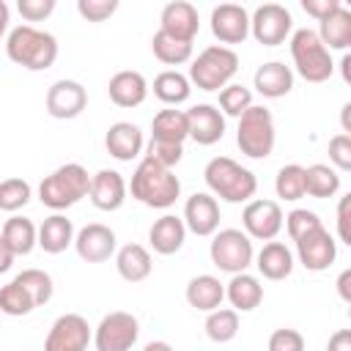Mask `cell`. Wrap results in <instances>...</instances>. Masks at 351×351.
I'll use <instances>...</instances> for the list:
<instances>
[{"mask_svg":"<svg viewBox=\"0 0 351 351\" xmlns=\"http://www.w3.org/2000/svg\"><path fill=\"white\" fill-rule=\"evenodd\" d=\"M5 30H8V5L5 0H0V38L5 36Z\"/></svg>","mask_w":351,"mask_h":351,"instance_id":"54","label":"cell"},{"mask_svg":"<svg viewBox=\"0 0 351 351\" xmlns=\"http://www.w3.org/2000/svg\"><path fill=\"white\" fill-rule=\"evenodd\" d=\"M115 269L126 282H143L154 269L151 252L143 244H123L115 255Z\"/></svg>","mask_w":351,"mask_h":351,"instance_id":"29","label":"cell"},{"mask_svg":"<svg viewBox=\"0 0 351 351\" xmlns=\"http://www.w3.org/2000/svg\"><path fill=\"white\" fill-rule=\"evenodd\" d=\"M340 66H343V80H346V82H351V69H348V66H351V55H343Z\"/></svg>","mask_w":351,"mask_h":351,"instance_id":"56","label":"cell"},{"mask_svg":"<svg viewBox=\"0 0 351 351\" xmlns=\"http://www.w3.org/2000/svg\"><path fill=\"white\" fill-rule=\"evenodd\" d=\"M337 293L343 302H351V269H343V274L337 277Z\"/></svg>","mask_w":351,"mask_h":351,"instance_id":"51","label":"cell"},{"mask_svg":"<svg viewBox=\"0 0 351 351\" xmlns=\"http://www.w3.org/2000/svg\"><path fill=\"white\" fill-rule=\"evenodd\" d=\"M337 189H340V176L335 167L321 165V162L304 167V195L324 200V197L337 195Z\"/></svg>","mask_w":351,"mask_h":351,"instance_id":"34","label":"cell"},{"mask_svg":"<svg viewBox=\"0 0 351 351\" xmlns=\"http://www.w3.org/2000/svg\"><path fill=\"white\" fill-rule=\"evenodd\" d=\"M348 208H351V195H343L340 203H337V239L343 244H351V217H348Z\"/></svg>","mask_w":351,"mask_h":351,"instance_id":"48","label":"cell"},{"mask_svg":"<svg viewBox=\"0 0 351 351\" xmlns=\"http://www.w3.org/2000/svg\"><path fill=\"white\" fill-rule=\"evenodd\" d=\"M329 162L337 170H351V137L348 134H335L329 140Z\"/></svg>","mask_w":351,"mask_h":351,"instance_id":"46","label":"cell"},{"mask_svg":"<svg viewBox=\"0 0 351 351\" xmlns=\"http://www.w3.org/2000/svg\"><path fill=\"white\" fill-rule=\"evenodd\" d=\"M222 299H225V285L214 274H197L186 285V302L200 313L217 310L222 304Z\"/></svg>","mask_w":351,"mask_h":351,"instance_id":"27","label":"cell"},{"mask_svg":"<svg viewBox=\"0 0 351 351\" xmlns=\"http://www.w3.org/2000/svg\"><path fill=\"white\" fill-rule=\"evenodd\" d=\"M14 280L30 293V299H33L36 307H41V304H47V302L52 299L55 285H52V277H49L44 269H25V271H19Z\"/></svg>","mask_w":351,"mask_h":351,"instance_id":"37","label":"cell"},{"mask_svg":"<svg viewBox=\"0 0 351 351\" xmlns=\"http://www.w3.org/2000/svg\"><path fill=\"white\" fill-rule=\"evenodd\" d=\"M14 252H11V247L5 244V239L0 236V274H5L8 269H11V263H14Z\"/></svg>","mask_w":351,"mask_h":351,"instance_id":"52","label":"cell"},{"mask_svg":"<svg viewBox=\"0 0 351 351\" xmlns=\"http://www.w3.org/2000/svg\"><path fill=\"white\" fill-rule=\"evenodd\" d=\"M291 58L293 69L304 82H326L335 71L329 49L321 44L318 33L310 27H299L291 33Z\"/></svg>","mask_w":351,"mask_h":351,"instance_id":"5","label":"cell"},{"mask_svg":"<svg viewBox=\"0 0 351 351\" xmlns=\"http://www.w3.org/2000/svg\"><path fill=\"white\" fill-rule=\"evenodd\" d=\"M340 5H343L340 0H302V8H304L313 19H318V22L326 19L332 11H337Z\"/></svg>","mask_w":351,"mask_h":351,"instance_id":"49","label":"cell"},{"mask_svg":"<svg viewBox=\"0 0 351 351\" xmlns=\"http://www.w3.org/2000/svg\"><path fill=\"white\" fill-rule=\"evenodd\" d=\"M225 296H228V302L233 304L236 313H250L263 302V285L258 282V277L241 271V274L230 277V282L225 288Z\"/></svg>","mask_w":351,"mask_h":351,"instance_id":"28","label":"cell"},{"mask_svg":"<svg viewBox=\"0 0 351 351\" xmlns=\"http://www.w3.org/2000/svg\"><path fill=\"white\" fill-rule=\"evenodd\" d=\"M203 178L208 184V189L222 197L225 203H247L255 189H258V178L252 170L241 167L236 159L230 156H214L208 159L206 170H203Z\"/></svg>","mask_w":351,"mask_h":351,"instance_id":"3","label":"cell"},{"mask_svg":"<svg viewBox=\"0 0 351 351\" xmlns=\"http://www.w3.org/2000/svg\"><path fill=\"white\" fill-rule=\"evenodd\" d=\"M189 121V137L197 145H214L225 134V115L214 104H195L186 110Z\"/></svg>","mask_w":351,"mask_h":351,"instance_id":"20","label":"cell"},{"mask_svg":"<svg viewBox=\"0 0 351 351\" xmlns=\"http://www.w3.org/2000/svg\"><path fill=\"white\" fill-rule=\"evenodd\" d=\"M137 335H140L137 318L132 313L115 310V313H107L93 329V346L96 351H132V346L137 343Z\"/></svg>","mask_w":351,"mask_h":351,"instance_id":"10","label":"cell"},{"mask_svg":"<svg viewBox=\"0 0 351 351\" xmlns=\"http://www.w3.org/2000/svg\"><path fill=\"white\" fill-rule=\"evenodd\" d=\"M0 236L5 239V244L11 247L14 255H30L33 247H36L38 230H36V225L27 217H11V219H5Z\"/></svg>","mask_w":351,"mask_h":351,"instance_id":"33","label":"cell"},{"mask_svg":"<svg viewBox=\"0 0 351 351\" xmlns=\"http://www.w3.org/2000/svg\"><path fill=\"white\" fill-rule=\"evenodd\" d=\"M16 8H19V14H22V19H27V22H41V19H47V16L55 11V0H19Z\"/></svg>","mask_w":351,"mask_h":351,"instance_id":"47","label":"cell"},{"mask_svg":"<svg viewBox=\"0 0 351 351\" xmlns=\"http://www.w3.org/2000/svg\"><path fill=\"white\" fill-rule=\"evenodd\" d=\"M293 30V16L280 3H263L250 16V33L263 47H280Z\"/></svg>","mask_w":351,"mask_h":351,"instance_id":"9","label":"cell"},{"mask_svg":"<svg viewBox=\"0 0 351 351\" xmlns=\"http://www.w3.org/2000/svg\"><path fill=\"white\" fill-rule=\"evenodd\" d=\"M211 33L214 38L225 44H241L250 36V14L239 3H219L211 11Z\"/></svg>","mask_w":351,"mask_h":351,"instance_id":"14","label":"cell"},{"mask_svg":"<svg viewBox=\"0 0 351 351\" xmlns=\"http://www.w3.org/2000/svg\"><path fill=\"white\" fill-rule=\"evenodd\" d=\"M255 266L266 280H285L293 271V252L282 241H266L255 258Z\"/></svg>","mask_w":351,"mask_h":351,"instance_id":"25","label":"cell"},{"mask_svg":"<svg viewBox=\"0 0 351 351\" xmlns=\"http://www.w3.org/2000/svg\"><path fill=\"white\" fill-rule=\"evenodd\" d=\"M74 250L85 263H104L115 252V230L101 222H90L74 233Z\"/></svg>","mask_w":351,"mask_h":351,"instance_id":"16","label":"cell"},{"mask_svg":"<svg viewBox=\"0 0 351 351\" xmlns=\"http://www.w3.org/2000/svg\"><path fill=\"white\" fill-rule=\"evenodd\" d=\"M206 335L211 343H230L239 335V313L233 307H217L206 318Z\"/></svg>","mask_w":351,"mask_h":351,"instance_id":"36","label":"cell"},{"mask_svg":"<svg viewBox=\"0 0 351 351\" xmlns=\"http://www.w3.org/2000/svg\"><path fill=\"white\" fill-rule=\"evenodd\" d=\"M90 337V326L80 313H63L49 326L44 351H85Z\"/></svg>","mask_w":351,"mask_h":351,"instance_id":"12","label":"cell"},{"mask_svg":"<svg viewBox=\"0 0 351 351\" xmlns=\"http://www.w3.org/2000/svg\"><path fill=\"white\" fill-rule=\"evenodd\" d=\"M159 30L178 38V41H195L197 30H200V16H197V8L186 0H173L162 8V16H159Z\"/></svg>","mask_w":351,"mask_h":351,"instance_id":"18","label":"cell"},{"mask_svg":"<svg viewBox=\"0 0 351 351\" xmlns=\"http://www.w3.org/2000/svg\"><path fill=\"white\" fill-rule=\"evenodd\" d=\"M192 93V85L186 80V74L176 71V69H167L162 74L154 77V96L165 104H184Z\"/></svg>","mask_w":351,"mask_h":351,"instance_id":"32","label":"cell"},{"mask_svg":"<svg viewBox=\"0 0 351 351\" xmlns=\"http://www.w3.org/2000/svg\"><path fill=\"white\" fill-rule=\"evenodd\" d=\"M107 93L112 99V104L118 107H140L148 96V82L140 71H132V69H123L118 74L110 77V85H107Z\"/></svg>","mask_w":351,"mask_h":351,"instance_id":"21","label":"cell"},{"mask_svg":"<svg viewBox=\"0 0 351 351\" xmlns=\"http://www.w3.org/2000/svg\"><path fill=\"white\" fill-rule=\"evenodd\" d=\"M326 351H351V329H337L329 337Z\"/></svg>","mask_w":351,"mask_h":351,"instance_id":"50","label":"cell"},{"mask_svg":"<svg viewBox=\"0 0 351 351\" xmlns=\"http://www.w3.org/2000/svg\"><path fill=\"white\" fill-rule=\"evenodd\" d=\"M33 189L25 178H5L0 181V211H19L30 203Z\"/></svg>","mask_w":351,"mask_h":351,"instance_id":"41","label":"cell"},{"mask_svg":"<svg viewBox=\"0 0 351 351\" xmlns=\"http://www.w3.org/2000/svg\"><path fill=\"white\" fill-rule=\"evenodd\" d=\"M236 71H239V55L230 47L211 44L192 60L186 80L200 90H222L225 85H230Z\"/></svg>","mask_w":351,"mask_h":351,"instance_id":"6","label":"cell"},{"mask_svg":"<svg viewBox=\"0 0 351 351\" xmlns=\"http://www.w3.org/2000/svg\"><path fill=\"white\" fill-rule=\"evenodd\" d=\"M77 11L88 22H104L118 11V0H77Z\"/></svg>","mask_w":351,"mask_h":351,"instance_id":"44","label":"cell"},{"mask_svg":"<svg viewBox=\"0 0 351 351\" xmlns=\"http://www.w3.org/2000/svg\"><path fill=\"white\" fill-rule=\"evenodd\" d=\"M252 82H255V90L261 96L280 99V96H288L291 93V88H293V71H291V66H285L280 60H269V63L258 66Z\"/></svg>","mask_w":351,"mask_h":351,"instance_id":"24","label":"cell"},{"mask_svg":"<svg viewBox=\"0 0 351 351\" xmlns=\"http://www.w3.org/2000/svg\"><path fill=\"white\" fill-rule=\"evenodd\" d=\"M208 255L219 271L241 274L252 263V239L239 228H222L214 233L208 244Z\"/></svg>","mask_w":351,"mask_h":351,"instance_id":"8","label":"cell"},{"mask_svg":"<svg viewBox=\"0 0 351 351\" xmlns=\"http://www.w3.org/2000/svg\"><path fill=\"white\" fill-rule=\"evenodd\" d=\"M88 189H90L88 170L77 162H66L49 176H44V181L38 184V200L52 211H63L80 203L88 195Z\"/></svg>","mask_w":351,"mask_h":351,"instance_id":"4","label":"cell"},{"mask_svg":"<svg viewBox=\"0 0 351 351\" xmlns=\"http://www.w3.org/2000/svg\"><path fill=\"white\" fill-rule=\"evenodd\" d=\"M88 107V90L77 80H58L47 90V112L58 121L77 118Z\"/></svg>","mask_w":351,"mask_h":351,"instance_id":"15","label":"cell"},{"mask_svg":"<svg viewBox=\"0 0 351 351\" xmlns=\"http://www.w3.org/2000/svg\"><path fill=\"white\" fill-rule=\"evenodd\" d=\"M126 189L132 192V197L137 203H143L148 208H170L181 195V181L173 170L143 156L132 173V184Z\"/></svg>","mask_w":351,"mask_h":351,"instance_id":"1","label":"cell"},{"mask_svg":"<svg viewBox=\"0 0 351 351\" xmlns=\"http://www.w3.org/2000/svg\"><path fill=\"white\" fill-rule=\"evenodd\" d=\"M340 118H343V134H348V132H351V104H348V101L343 104Z\"/></svg>","mask_w":351,"mask_h":351,"instance_id":"55","label":"cell"},{"mask_svg":"<svg viewBox=\"0 0 351 351\" xmlns=\"http://www.w3.org/2000/svg\"><path fill=\"white\" fill-rule=\"evenodd\" d=\"M104 145H107V154L115 156L118 162H132L143 151V132H140V126H134L129 121H118L107 129Z\"/></svg>","mask_w":351,"mask_h":351,"instance_id":"22","label":"cell"},{"mask_svg":"<svg viewBox=\"0 0 351 351\" xmlns=\"http://www.w3.org/2000/svg\"><path fill=\"white\" fill-rule=\"evenodd\" d=\"M318 38L326 49H348L351 47V11L340 5L318 25Z\"/></svg>","mask_w":351,"mask_h":351,"instance_id":"30","label":"cell"},{"mask_svg":"<svg viewBox=\"0 0 351 351\" xmlns=\"http://www.w3.org/2000/svg\"><path fill=\"white\" fill-rule=\"evenodd\" d=\"M5 55L27 71H44L58 60V38L33 25H19L5 38Z\"/></svg>","mask_w":351,"mask_h":351,"instance_id":"2","label":"cell"},{"mask_svg":"<svg viewBox=\"0 0 351 351\" xmlns=\"http://www.w3.org/2000/svg\"><path fill=\"white\" fill-rule=\"evenodd\" d=\"M296 255H299V263L307 271H326L337 258V241L321 225V228L310 230L307 236H302L296 241Z\"/></svg>","mask_w":351,"mask_h":351,"instance_id":"13","label":"cell"},{"mask_svg":"<svg viewBox=\"0 0 351 351\" xmlns=\"http://www.w3.org/2000/svg\"><path fill=\"white\" fill-rule=\"evenodd\" d=\"M143 351H173V346L167 340H151L143 346Z\"/></svg>","mask_w":351,"mask_h":351,"instance_id":"53","label":"cell"},{"mask_svg":"<svg viewBox=\"0 0 351 351\" xmlns=\"http://www.w3.org/2000/svg\"><path fill=\"white\" fill-rule=\"evenodd\" d=\"M189 137V121L184 110H159L151 121V140H165V143H178Z\"/></svg>","mask_w":351,"mask_h":351,"instance_id":"31","label":"cell"},{"mask_svg":"<svg viewBox=\"0 0 351 351\" xmlns=\"http://www.w3.org/2000/svg\"><path fill=\"white\" fill-rule=\"evenodd\" d=\"M252 107V90L241 82H230L219 90V110L222 115H230V118H239L244 110Z\"/></svg>","mask_w":351,"mask_h":351,"instance_id":"40","label":"cell"},{"mask_svg":"<svg viewBox=\"0 0 351 351\" xmlns=\"http://www.w3.org/2000/svg\"><path fill=\"white\" fill-rule=\"evenodd\" d=\"M241 225L250 239L274 241L277 233L282 230V208L277 200H263V197L250 200L241 211Z\"/></svg>","mask_w":351,"mask_h":351,"instance_id":"11","label":"cell"},{"mask_svg":"<svg viewBox=\"0 0 351 351\" xmlns=\"http://www.w3.org/2000/svg\"><path fill=\"white\" fill-rule=\"evenodd\" d=\"M274 118L266 107L252 104L239 115V129H236V143L244 156L250 159H266L274 151Z\"/></svg>","mask_w":351,"mask_h":351,"instance_id":"7","label":"cell"},{"mask_svg":"<svg viewBox=\"0 0 351 351\" xmlns=\"http://www.w3.org/2000/svg\"><path fill=\"white\" fill-rule=\"evenodd\" d=\"M282 219H285V230H288L291 241H299V239L307 236L310 230L321 228L318 214H315V211H307V208H293V211H291L288 217H282Z\"/></svg>","mask_w":351,"mask_h":351,"instance_id":"42","label":"cell"},{"mask_svg":"<svg viewBox=\"0 0 351 351\" xmlns=\"http://www.w3.org/2000/svg\"><path fill=\"white\" fill-rule=\"evenodd\" d=\"M274 192L282 200L304 197V167L302 165H282L274 178Z\"/></svg>","mask_w":351,"mask_h":351,"instance_id":"38","label":"cell"},{"mask_svg":"<svg viewBox=\"0 0 351 351\" xmlns=\"http://www.w3.org/2000/svg\"><path fill=\"white\" fill-rule=\"evenodd\" d=\"M151 52H154L156 60H162L167 66H181V63L192 60V44L189 41H178V38H173V36H167L162 30L154 33Z\"/></svg>","mask_w":351,"mask_h":351,"instance_id":"35","label":"cell"},{"mask_svg":"<svg viewBox=\"0 0 351 351\" xmlns=\"http://www.w3.org/2000/svg\"><path fill=\"white\" fill-rule=\"evenodd\" d=\"M184 239H186V228L184 219L176 214H162L148 230V241L159 255H176L184 247Z\"/></svg>","mask_w":351,"mask_h":351,"instance_id":"23","label":"cell"},{"mask_svg":"<svg viewBox=\"0 0 351 351\" xmlns=\"http://www.w3.org/2000/svg\"><path fill=\"white\" fill-rule=\"evenodd\" d=\"M126 181L118 170H99L90 176V203L99 208V211H118L126 200Z\"/></svg>","mask_w":351,"mask_h":351,"instance_id":"19","label":"cell"},{"mask_svg":"<svg viewBox=\"0 0 351 351\" xmlns=\"http://www.w3.org/2000/svg\"><path fill=\"white\" fill-rule=\"evenodd\" d=\"M36 244H38L44 252H49V255L63 252L69 244H74V225H71V219L63 217V214L47 217V219L41 222V228H38Z\"/></svg>","mask_w":351,"mask_h":351,"instance_id":"26","label":"cell"},{"mask_svg":"<svg viewBox=\"0 0 351 351\" xmlns=\"http://www.w3.org/2000/svg\"><path fill=\"white\" fill-rule=\"evenodd\" d=\"M269 351H304V337L296 329H274L269 337Z\"/></svg>","mask_w":351,"mask_h":351,"instance_id":"45","label":"cell"},{"mask_svg":"<svg viewBox=\"0 0 351 351\" xmlns=\"http://www.w3.org/2000/svg\"><path fill=\"white\" fill-rule=\"evenodd\" d=\"M184 228L195 236H214L219 230V203L208 192L189 195L184 206Z\"/></svg>","mask_w":351,"mask_h":351,"instance_id":"17","label":"cell"},{"mask_svg":"<svg viewBox=\"0 0 351 351\" xmlns=\"http://www.w3.org/2000/svg\"><path fill=\"white\" fill-rule=\"evenodd\" d=\"M145 156L154 159L156 165L173 170V167L181 162V156H184V145H178V143H165V140H151L148 148H145Z\"/></svg>","mask_w":351,"mask_h":351,"instance_id":"43","label":"cell"},{"mask_svg":"<svg viewBox=\"0 0 351 351\" xmlns=\"http://www.w3.org/2000/svg\"><path fill=\"white\" fill-rule=\"evenodd\" d=\"M33 310H36V304H33L30 293H27L16 280H11L8 285L0 288V313L19 318V315H27V313H33Z\"/></svg>","mask_w":351,"mask_h":351,"instance_id":"39","label":"cell"}]
</instances>
